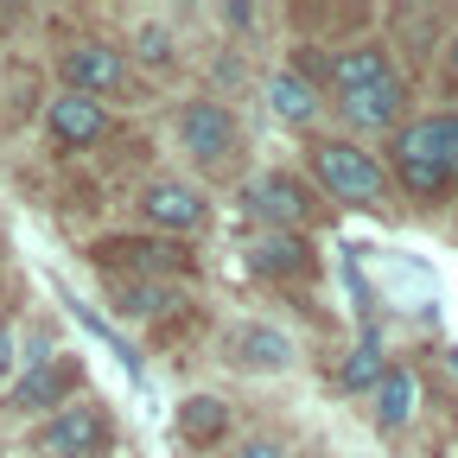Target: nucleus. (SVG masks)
Instances as JSON below:
<instances>
[{
  "label": "nucleus",
  "instance_id": "obj_1",
  "mask_svg": "<svg viewBox=\"0 0 458 458\" xmlns=\"http://www.w3.org/2000/svg\"><path fill=\"white\" fill-rule=\"evenodd\" d=\"M394 172L414 198H439L458 179V114H427V122L394 134Z\"/></svg>",
  "mask_w": 458,
  "mask_h": 458
},
{
  "label": "nucleus",
  "instance_id": "obj_2",
  "mask_svg": "<svg viewBox=\"0 0 458 458\" xmlns=\"http://www.w3.org/2000/svg\"><path fill=\"white\" fill-rule=\"evenodd\" d=\"M312 172H318V185L331 198H344V204H382V191H388V172L363 147H351V140H325L312 153Z\"/></svg>",
  "mask_w": 458,
  "mask_h": 458
},
{
  "label": "nucleus",
  "instance_id": "obj_3",
  "mask_svg": "<svg viewBox=\"0 0 458 458\" xmlns=\"http://www.w3.org/2000/svg\"><path fill=\"white\" fill-rule=\"evenodd\" d=\"M64 83H71V96H108V89L128 83V64H122L114 45H71L64 51Z\"/></svg>",
  "mask_w": 458,
  "mask_h": 458
},
{
  "label": "nucleus",
  "instance_id": "obj_4",
  "mask_svg": "<svg viewBox=\"0 0 458 458\" xmlns=\"http://www.w3.org/2000/svg\"><path fill=\"white\" fill-rule=\"evenodd\" d=\"M108 445V420L96 414V408H64L45 433H38V452L45 458H89V452H102Z\"/></svg>",
  "mask_w": 458,
  "mask_h": 458
},
{
  "label": "nucleus",
  "instance_id": "obj_5",
  "mask_svg": "<svg viewBox=\"0 0 458 458\" xmlns=\"http://www.w3.org/2000/svg\"><path fill=\"white\" fill-rule=\"evenodd\" d=\"M179 134H185V147H191L204 165L229 159V147H236V122H229V108H216V102H191V108L179 114Z\"/></svg>",
  "mask_w": 458,
  "mask_h": 458
},
{
  "label": "nucleus",
  "instance_id": "obj_6",
  "mask_svg": "<svg viewBox=\"0 0 458 458\" xmlns=\"http://www.w3.org/2000/svg\"><path fill=\"white\" fill-rule=\"evenodd\" d=\"M249 210H255L261 223H274V229H300L312 204H306V191L286 179V172H267V179L249 185Z\"/></svg>",
  "mask_w": 458,
  "mask_h": 458
},
{
  "label": "nucleus",
  "instance_id": "obj_7",
  "mask_svg": "<svg viewBox=\"0 0 458 458\" xmlns=\"http://www.w3.org/2000/svg\"><path fill=\"white\" fill-rule=\"evenodd\" d=\"M401 102H408V83H401V77H382V83H369L357 96H337V108H344V122H351V128H394L401 122Z\"/></svg>",
  "mask_w": 458,
  "mask_h": 458
},
{
  "label": "nucleus",
  "instance_id": "obj_8",
  "mask_svg": "<svg viewBox=\"0 0 458 458\" xmlns=\"http://www.w3.org/2000/svg\"><path fill=\"white\" fill-rule=\"evenodd\" d=\"M102 128H108V114H102L96 96H57L51 102V134L64 140V147H89Z\"/></svg>",
  "mask_w": 458,
  "mask_h": 458
},
{
  "label": "nucleus",
  "instance_id": "obj_9",
  "mask_svg": "<svg viewBox=\"0 0 458 458\" xmlns=\"http://www.w3.org/2000/svg\"><path fill=\"white\" fill-rule=\"evenodd\" d=\"M369 401H376V420H382L388 433H401V427L420 414V376H414V369H388Z\"/></svg>",
  "mask_w": 458,
  "mask_h": 458
},
{
  "label": "nucleus",
  "instance_id": "obj_10",
  "mask_svg": "<svg viewBox=\"0 0 458 458\" xmlns=\"http://www.w3.org/2000/svg\"><path fill=\"white\" fill-rule=\"evenodd\" d=\"M140 210H147L159 229H191V223H204V198H198L191 185H147V191H140Z\"/></svg>",
  "mask_w": 458,
  "mask_h": 458
},
{
  "label": "nucleus",
  "instance_id": "obj_11",
  "mask_svg": "<svg viewBox=\"0 0 458 458\" xmlns=\"http://www.w3.org/2000/svg\"><path fill=\"white\" fill-rule=\"evenodd\" d=\"M249 261H255V274H274V280H286V274H306V242L293 236V229H267V236H255V249H249Z\"/></svg>",
  "mask_w": 458,
  "mask_h": 458
},
{
  "label": "nucleus",
  "instance_id": "obj_12",
  "mask_svg": "<svg viewBox=\"0 0 458 458\" xmlns=\"http://www.w3.org/2000/svg\"><path fill=\"white\" fill-rule=\"evenodd\" d=\"M382 77H394V71H388V57H382L376 45H357V51H337V57H331L337 96H357V89H369V83H382Z\"/></svg>",
  "mask_w": 458,
  "mask_h": 458
},
{
  "label": "nucleus",
  "instance_id": "obj_13",
  "mask_svg": "<svg viewBox=\"0 0 458 458\" xmlns=\"http://www.w3.org/2000/svg\"><path fill=\"white\" fill-rule=\"evenodd\" d=\"M267 102H274L280 122H293V128H306L312 114H318V96H312V83L300 71H274L267 77Z\"/></svg>",
  "mask_w": 458,
  "mask_h": 458
},
{
  "label": "nucleus",
  "instance_id": "obj_14",
  "mask_svg": "<svg viewBox=\"0 0 458 458\" xmlns=\"http://www.w3.org/2000/svg\"><path fill=\"white\" fill-rule=\"evenodd\" d=\"M236 357L255 363V369H286L293 363V344H286L274 325H249V331H236Z\"/></svg>",
  "mask_w": 458,
  "mask_h": 458
},
{
  "label": "nucleus",
  "instance_id": "obj_15",
  "mask_svg": "<svg viewBox=\"0 0 458 458\" xmlns=\"http://www.w3.org/2000/svg\"><path fill=\"white\" fill-rule=\"evenodd\" d=\"M388 376V357H382V344L376 337H363L351 357H344V369H337V382L351 388V394H376V382Z\"/></svg>",
  "mask_w": 458,
  "mask_h": 458
},
{
  "label": "nucleus",
  "instance_id": "obj_16",
  "mask_svg": "<svg viewBox=\"0 0 458 458\" xmlns=\"http://www.w3.org/2000/svg\"><path fill=\"white\" fill-rule=\"evenodd\" d=\"M64 388H71V369H64V363H38V369L13 388L7 408H51V401L64 394Z\"/></svg>",
  "mask_w": 458,
  "mask_h": 458
},
{
  "label": "nucleus",
  "instance_id": "obj_17",
  "mask_svg": "<svg viewBox=\"0 0 458 458\" xmlns=\"http://www.w3.org/2000/svg\"><path fill=\"white\" fill-rule=\"evenodd\" d=\"M179 427H185V439H191V445L216 439V433H223V401H210V394H191V401H185V414H179Z\"/></svg>",
  "mask_w": 458,
  "mask_h": 458
},
{
  "label": "nucleus",
  "instance_id": "obj_18",
  "mask_svg": "<svg viewBox=\"0 0 458 458\" xmlns=\"http://www.w3.org/2000/svg\"><path fill=\"white\" fill-rule=\"evenodd\" d=\"M159 306H165L159 286H122V312H159Z\"/></svg>",
  "mask_w": 458,
  "mask_h": 458
},
{
  "label": "nucleus",
  "instance_id": "obj_19",
  "mask_svg": "<svg viewBox=\"0 0 458 458\" xmlns=\"http://www.w3.org/2000/svg\"><path fill=\"white\" fill-rule=\"evenodd\" d=\"M236 458H280V445H274V439H249Z\"/></svg>",
  "mask_w": 458,
  "mask_h": 458
},
{
  "label": "nucleus",
  "instance_id": "obj_20",
  "mask_svg": "<svg viewBox=\"0 0 458 458\" xmlns=\"http://www.w3.org/2000/svg\"><path fill=\"white\" fill-rule=\"evenodd\" d=\"M7 369H13V331L0 325V382H7Z\"/></svg>",
  "mask_w": 458,
  "mask_h": 458
},
{
  "label": "nucleus",
  "instance_id": "obj_21",
  "mask_svg": "<svg viewBox=\"0 0 458 458\" xmlns=\"http://www.w3.org/2000/svg\"><path fill=\"white\" fill-rule=\"evenodd\" d=\"M445 64H452V77H458V38H452V51H445Z\"/></svg>",
  "mask_w": 458,
  "mask_h": 458
}]
</instances>
